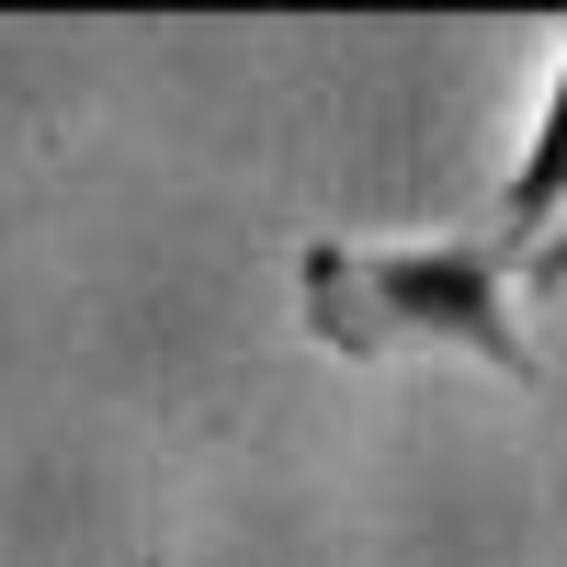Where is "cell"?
Segmentation results:
<instances>
[{"instance_id":"7a4b0ae2","label":"cell","mask_w":567,"mask_h":567,"mask_svg":"<svg viewBox=\"0 0 567 567\" xmlns=\"http://www.w3.org/2000/svg\"><path fill=\"white\" fill-rule=\"evenodd\" d=\"M556 216H567V34H556V80H545V114H534L523 159H511V182H499V239H511V250H534Z\"/></svg>"},{"instance_id":"6da1fadb","label":"cell","mask_w":567,"mask_h":567,"mask_svg":"<svg viewBox=\"0 0 567 567\" xmlns=\"http://www.w3.org/2000/svg\"><path fill=\"white\" fill-rule=\"evenodd\" d=\"M296 307L329 352L352 363H398V352H465L499 386H534L545 352L523 329V250L499 239H432V250H363V239H318L296 261Z\"/></svg>"},{"instance_id":"3957f363","label":"cell","mask_w":567,"mask_h":567,"mask_svg":"<svg viewBox=\"0 0 567 567\" xmlns=\"http://www.w3.org/2000/svg\"><path fill=\"white\" fill-rule=\"evenodd\" d=\"M523 284H534V296H567V216H556L545 239L523 250Z\"/></svg>"}]
</instances>
